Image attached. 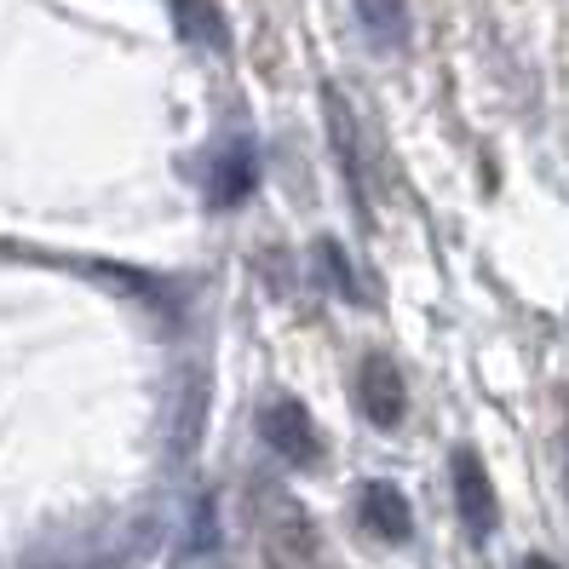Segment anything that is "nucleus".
Instances as JSON below:
<instances>
[{
  "mask_svg": "<svg viewBox=\"0 0 569 569\" xmlns=\"http://www.w3.org/2000/svg\"><path fill=\"white\" fill-rule=\"evenodd\" d=\"M357 397H362V415L375 426H397L409 415V386L397 375V362L386 351H368L357 368Z\"/></svg>",
  "mask_w": 569,
  "mask_h": 569,
  "instance_id": "3",
  "label": "nucleus"
},
{
  "mask_svg": "<svg viewBox=\"0 0 569 569\" xmlns=\"http://www.w3.org/2000/svg\"><path fill=\"white\" fill-rule=\"evenodd\" d=\"M368 41L386 47V52H403L409 47V0H351Z\"/></svg>",
  "mask_w": 569,
  "mask_h": 569,
  "instance_id": "6",
  "label": "nucleus"
},
{
  "mask_svg": "<svg viewBox=\"0 0 569 569\" xmlns=\"http://www.w3.org/2000/svg\"><path fill=\"white\" fill-rule=\"evenodd\" d=\"M357 518H362V529L375 535V541H409V529H415V512H409V500H403V489H391V483H368L362 495H357Z\"/></svg>",
  "mask_w": 569,
  "mask_h": 569,
  "instance_id": "5",
  "label": "nucleus"
},
{
  "mask_svg": "<svg viewBox=\"0 0 569 569\" xmlns=\"http://www.w3.org/2000/svg\"><path fill=\"white\" fill-rule=\"evenodd\" d=\"M242 190H253V150H224V173L213 179V202L237 208Z\"/></svg>",
  "mask_w": 569,
  "mask_h": 569,
  "instance_id": "7",
  "label": "nucleus"
},
{
  "mask_svg": "<svg viewBox=\"0 0 569 569\" xmlns=\"http://www.w3.org/2000/svg\"><path fill=\"white\" fill-rule=\"evenodd\" d=\"M259 558L264 569H322V535L311 512L282 489H259Z\"/></svg>",
  "mask_w": 569,
  "mask_h": 569,
  "instance_id": "1",
  "label": "nucleus"
},
{
  "mask_svg": "<svg viewBox=\"0 0 569 569\" xmlns=\"http://www.w3.org/2000/svg\"><path fill=\"white\" fill-rule=\"evenodd\" d=\"M259 431H264V443H271L288 466H317V460H322V431H317L311 409L299 403V397H288V391L264 397Z\"/></svg>",
  "mask_w": 569,
  "mask_h": 569,
  "instance_id": "2",
  "label": "nucleus"
},
{
  "mask_svg": "<svg viewBox=\"0 0 569 569\" xmlns=\"http://www.w3.org/2000/svg\"><path fill=\"white\" fill-rule=\"evenodd\" d=\"M455 500H460V523L483 541L500 518V507H495V483L483 472V460L472 449H455Z\"/></svg>",
  "mask_w": 569,
  "mask_h": 569,
  "instance_id": "4",
  "label": "nucleus"
},
{
  "mask_svg": "<svg viewBox=\"0 0 569 569\" xmlns=\"http://www.w3.org/2000/svg\"><path fill=\"white\" fill-rule=\"evenodd\" d=\"M523 569H558V563H547V558H529Z\"/></svg>",
  "mask_w": 569,
  "mask_h": 569,
  "instance_id": "8",
  "label": "nucleus"
}]
</instances>
